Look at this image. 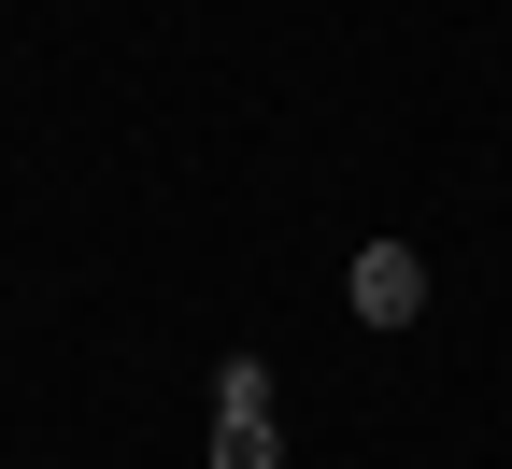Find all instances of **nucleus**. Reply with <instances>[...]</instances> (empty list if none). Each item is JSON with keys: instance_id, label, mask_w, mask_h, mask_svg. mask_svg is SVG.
Returning a JSON list of instances; mask_svg holds the SVG:
<instances>
[{"instance_id": "obj_1", "label": "nucleus", "mask_w": 512, "mask_h": 469, "mask_svg": "<svg viewBox=\"0 0 512 469\" xmlns=\"http://www.w3.org/2000/svg\"><path fill=\"white\" fill-rule=\"evenodd\" d=\"M214 469H285V427H271V356H228V370H214Z\"/></svg>"}, {"instance_id": "obj_2", "label": "nucleus", "mask_w": 512, "mask_h": 469, "mask_svg": "<svg viewBox=\"0 0 512 469\" xmlns=\"http://www.w3.org/2000/svg\"><path fill=\"white\" fill-rule=\"evenodd\" d=\"M342 299H356V327H413V313H427V256H413V242H356Z\"/></svg>"}]
</instances>
